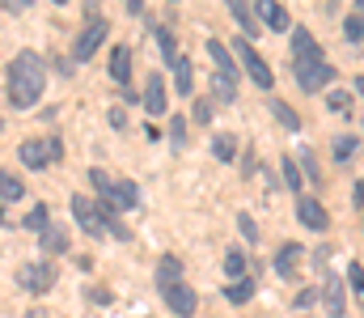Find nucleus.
I'll return each instance as SVG.
<instances>
[{
    "label": "nucleus",
    "instance_id": "45",
    "mask_svg": "<svg viewBox=\"0 0 364 318\" xmlns=\"http://www.w3.org/2000/svg\"><path fill=\"white\" fill-rule=\"evenodd\" d=\"M356 9H360V13H364V0H356Z\"/></svg>",
    "mask_w": 364,
    "mask_h": 318
},
{
    "label": "nucleus",
    "instance_id": "33",
    "mask_svg": "<svg viewBox=\"0 0 364 318\" xmlns=\"http://www.w3.org/2000/svg\"><path fill=\"white\" fill-rule=\"evenodd\" d=\"M90 183H93V187H97V191H102V200H106V196L114 191V183H110V179H106L102 170H90Z\"/></svg>",
    "mask_w": 364,
    "mask_h": 318
},
{
    "label": "nucleus",
    "instance_id": "43",
    "mask_svg": "<svg viewBox=\"0 0 364 318\" xmlns=\"http://www.w3.org/2000/svg\"><path fill=\"white\" fill-rule=\"evenodd\" d=\"M356 94H364V77H356Z\"/></svg>",
    "mask_w": 364,
    "mask_h": 318
},
{
    "label": "nucleus",
    "instance_id": "8",
    "mask_svg": "<svg viewBox=\"0 0 364 318\" xmlns=\"http://www.w3.org/2000/svg\"><path fill=\"white\" fill-rule=\"evenodd\" d=\"M102 208H106V212H114V208H119V212L140 208V187H136V183H127V179H123V183H114V191L102 200Z\"/></svg>",
    "mask_w": 364,
    "mask_h": 318
},
{
    "label": "nucleus",
    "instance_id": "7",
    "mask_svg": "<svg viewBox=\"0 0 364 318\" xmlns=\"http://www.w3.org/2000/svg\"><path fill=\"white\" fill-rule=\"evenodd\" d=\"M102 43H106V21H102V17H93L90 26L81 30V38L73 43V60H90Z\"/></svg>",
    "mask_w": 364,
    "mask_h": 318
},
{
    "label": "nucleus",
    "instance_id": "49",
    "mask_svg": "<svg viewBox=\"0 0 364 318\" xmlns=\"http://www.w3.org/2000/svg\"><path fill=\"white\" fill-rule=\"evenodd\" d=\"M0 127H4V119H0Z\"/></svg>",
    "mask_w": 364,
    "mask_h": 318
},
{
    "label": "nucleus",
    "instance_id": "26",
    "mask_svg": "<svg viewBox=\"0 0 364 318\" xmlns=\"http://www.w3.org/2000/svg\"><path fill=\"white\" fill-rule=\"evenodd\" d=\"M225 297H229L233 306H246V302L255 297V280H250V276H246V280H233V285L225 289Z\"/></svg>",
    "mask_w": 364,
    "mask_h": 318
},
{
    "label": "nucleus",
    "instance_id": "46",
    "mask_svg": "<svg viewBox=\"0 0 364 318\" xmlns=\"http://www.w3.org/2000/svg\"><path fill=\"white\" fill-rule=\"evenodd\" d=\"M26 318H43V314H34V310H30V314H26Z\"/></svg>",
    "mask_w": 364,
    "mask_h": 318
},
{
    "label": "nucleus",
    "instance_id": "30",
    "mask_svg": "<svg viewBox=\"0 0 364 318\" xmlns=\"http://www.w3.org/2000/svg\"><path fill=\"white\" fill-rule=\"evenodd\" d=\"M343 34H348L352 43H360V38H364V17H360V13H352V17L343 21Z\"/></svg>",
    "mask_w": 364,
    "mask_h": 318
},
{
    "label": "nucleus",
    "instance_id": "44",
    "mask_svg": "<svg viewBox=\"0 0 364 318\" xmlns=\"http://www.w3.org/2000/svg\"><path fill=\"white\" fill-rule=\"evenodd\" d=\"M0 9H13V0H0Z\"/></svg>",
    "mask_w": 364,
    "mask_h": 318
},
{
    "label": "nucleus",
    "instance_id": "16",
    "mask_svg": "<svg viewBox=\"0 0 364 318\" xmlns=\"http://www.w3.org/2000/svg\"><path fill=\"white\" fill-rule=\"evenodd\" d=\"M343 297H348L343 293V280L331 272L326 276V318H343Z\"/></svg>",
    "mask_w": 364,
    "mask_h": 318
},
{
    "label": "nucleus",
    "instance_id": "25",
    "mask_svg": "<svg viewBox=\"0 0 364 318\" xmlns=\"http://www.w3.org/2000/svg\"><path fill=\"white\" fill-rule=\"evenodd\" d=\"M233 153H237V140H233L229 132L212 136V157H216V161H233Z\"/></svg>",
    "mask_w": 364,
    "mask_h": 318
},
{
    "label": "nucleus",
    "instance_id": "23",
    "mask_svg": "<svg viewBox=\"0 0 364 318\" xmlns=\"http://www.w3.org/2000/svg\"><path fill=\"white\" fill-rule=\"evenodd\" d=\"M267 106H272V115L279 119V123H284V127H288V132H301V115H296V110H292L288 102H279V98H272Z\"/></svg>",
    "mask_w": 364,
    "mask_h": 318
},
{
    "label": "nucleus",
    "instance_id": "10",
    "mask_svg": "<svg viewBox=\"0 0 364 318\" xmlns=\"http://www.w3.org/2000/svg\"><path fill=\"white\" fill-rule=\"evenodd\" d=\"M255 17H259V26H263V30H292L288 9H284V4H275V0H259V4H255Z\"/></svg>",
    "mask_w": 364,
    "mask_h": 318
},
{
    "label": "nucleus",
    "instance_id": "9",
    "mask_svg": "<svg viewBox=\"0 0 364 318\" xmlns=\"http://www.w3.org/2000/svg\"><path fill=\"white\" fill-rule=\"evenodd\" d=\"M296 216H301V225L305 229H331V216H326V208L314 200V196H296Z\"/></svg>",
    "mask_w": 364,
    "mask_h": 318
},
{
    "label": "nucleus",
    "instance_id": "29",
    "mask_svg": "<svg viewBox=\"0 0 364 318\" xmlns=\"http://www.w3.org/2000/svg\"><path fill=\"white\" fill-rule=\"evenodd\" d=\"M225 272H229L233 280H246V259H242V250H229V259H225Z\"/></svg>",
    "mask_w": 364,
    "mask_h": 318
},
{
    "label": "nucleus",
    "instance_id": "12",
    "mask_svg": "<svg viewBox=\"0 0 364 318\" xmlns=\"http://www.w3.org/2000/svg\"><path fill=\"white\" fill-rule=\"evenodd\" d=\"M166 106H170V98H166V81L153 73V77L144 81V110H149V115H166Z\"/></svg>",
    "mask_w": 364,
    "mask_h": 318
},
{
    "label": "nucleus",
    "instance_id": "47",
    "mask_svg": "<svg viewBox=\"0 0 364 318\" xmlns=\"http://www.w3.org/2000/svg\"><path fill=\"white\" fill-rule=\"evenodd\" d=\"M17 4H30V0H17Z\"/></svg>",
    "mask_w": 364,
    "mask_h": 318
},
{
    "label": "nucleus",
    "instance_id": "27",
    "mask_svg": "<svg viewBox=\"0 0 364 318\" xmlns=\"http://www.w3.org/2000/svg\"><path fill=\"white\" fill-rule=\"evenodd\" d=\"M47 221H51V216H47V204H38V208L26 212V221H21V225H26V229H34V233H43V229H47Z\"/></svg>",
    "mask_w": 364,
    "mask_h": 318
},
{
    "label": "nucleus",
    "instance_id": "11",
    "mask_svg": "<svg viewBox=\"0 0 364 318\" xmlns=\"http://www.w3.org/2000/svg\"><path fill=\"white\" fill-rule=\"evenodd\" d=\"M161 293H166V306H170L178 318L195 314V289H186L182 280H178V285H170V289H161Z\"/></svg>",
    "mask_w": 364,
    "mask_h": 318
},
{
    "label": "nucleus",
    "instance_id": "48",
    "mask_svg": "<svg viewBox=\"0 0 364 318\" xmlns=\"http://www.w3.org/2000/svg\"><path fill=\"white\" fill-rule=\"evenodd\" d=\"M55 4H68V0H55Z\"/></svg>",
    "mask_w": 364,
    "mask_h": 318
},
{
    "label": "nucleus",
    "instance_id": "34",
    "mask_svg": "<svg viewBox=\"0 0 364 318\" xmlns=\"http://www.w3.org/2000/svg\"><path fill=\"white\" fill-rule=\"evenodd\" d=\"M352 153H356V140H352V136H339V140H335V157L343 161V157H352Z\"/></svg>",
    "mask_w": 364,
    "mask_h": 318
},
{
    "label": "nucleus",
    "instance_id": "35",
    "mask_svg": "<svg viewBox=\"0 0 364 318\" xmlns=\"http://www.w3.org/2000/svg\"><path fill=\"white\" fill-rule=\"evenodd\" d=\"M326 106H331V110H339V115H348V110H352V94H331Z\"/></svg>",
    "mask_w": 364,
    "mask_h": 318
},
{
    "label": "nucleus",
    "instance_id": "38",
    "mask_svg": "<svg viewBox=\"0 0 364 318\" xmlns=\"http://www.w3.org/2000/svg\"><path fill=\"white\" fill-rule=\"evenodd\" d=\"M90 302L93 306H110V293L106 289H90Z\"/></svg>",
    "mask_w": 364,
    "mask_h": 318
},
{
    "label": "nucleus",
    "instance_id": "21",
    "mask_svg": "<svg viewBox=\"0 0 364 318\" xmlns=\"http://www.w3.org/2000/svg\"><path fill=\"white\" fill-rule=\"evenodd\" d=\"M178 280H182V263L174 259V255H170V259H161V263H157V285H161V289H170V285H178Z\"/></svg>",
    "mask_w": 364,
    "mask_h": 318
},
{
    "label": "nucleus",
    "instance_id": "40",
    "mask_svg": "<svg viewBox=\"0 0 364 318\" xmlns=\"http://www.w3.org/2000/svg\"><path fill=\"white\" fill-rule=\"evenodd\" d=\"M170 136H174V144L186 140V119H174V132H170Z\"/></svg>",
    "mask_w": 364,
    "mask_h": 318
},
{
    "label": "nucleus",
    "instance_id": "36",
    "mask_svg": "<svg viewBox=\"0 0 364 318\" xmlns=\"http://www.w3.org/2000/svg\"><path fill=\"white\" fill-rule=\"evenodd\" d=\"M195 123H212V102H208V98L195 102Z\"/></svg>",
    "mask_w": 364,
    "mask_h": 318
},
{
    "label": "nucleus",
    "instance_id": "6",
    "mask_svg": "<svg viewBox=\"0 0 364 318\" xmlns=\"http://www.w3.org/2000/svg\"><path fill=\"white\" fill-rule=\"evenodd\" d=\"M17 280H21L26 293H47L55 285V267L51 263H21L17 267Z\"/></svg>",
    "mask_w": 364,
    "mask_h": 318
},
{
    "label": "nucleus",
    "instance_id": "41",
    "mask_svg": "<svg viewBox=\"0 0 364 318\" xmlns=\"http://www.w3.org/2000/svg\"><path fill=\"white\" fill-rule=\"evenodd\" d=\"M127 13H144V0H127Z\"/></svg>",
    "mask_w": 364,
    "mask_h": 318
},
{
    "label": "nucleus",
    "instance_id": "39",
    "mask_svg": "<svg viewBox=\"0 0 364 318\" xmlns=\"http://www.w3.org/2000/svg\"><path fill=\"white\" fill-rule=\"evenodd\" d=\"M314 297H318L314 289H305V293H296V310H305V306H314Z\"/></svg>",
    "mask_w": 364,
    "mask_h": 318
},
{
    "label": "nucleus",
    "instance_id": "18",
    "mask_svg": "<svg viewBox=\"0 0 364 318\" xmlns=\"http://www.w3.org/2000/svg\"><path fill=\"white\" fill-rule=\"evenodd\" d=\"M110 77H114L119 85L132 81V47H114V51H110Z\"/></svg>",
    "mask_w": 364,
    "mask_h": 318
},
{
    "label": "nucleus",
    "instance_id": "14",
    "mask_svg": "<svg viewBox=\"0 0 364 318\" xmlns=\"http://www.w3.org/2000/svg\"><path fill=\"white\" fill-rule=\"evenodd\" d=\"M229 13L237 17V26H242V34L246 38H255L263 26H259V17H255V9H250V0H229Z\"/></svg>",
    "mask_w": 364,
    "mask_h": 318
},
{
    "label": "nucleus",
    "instance_id": "19",
    "mask_svg": "<svg viewBox=\"0 0 364 318\" xmlns=\"http://www.w3.org/2000/svg\"><path fill=\"white\" fill-rule=\"evenodd\" d=\"M38 238H43V250H47V255H64V250H68V233L55 229V225H47Z\"/></svg>",
    "mask_w": 364,
    "mask_h": 318
},
{
    "label": "nucleus",
    "instance_id": "13",
    "mask_svg": "<svg viewBox=\"0 0 364 318\" xmlns=\"http://www.w3.org/2000/svg\"><path fill=\"white\" fill-rule=\"evenodd\" d=\"M292 55H296V60H322V47H318V38H314L305 26L292 30Z\"/></svg>",
    "mask_w": 364,
    "mask_h": 318
},
{
    "label": "nucleus",
    "instance_id": "15",
    "mask_svg": "<svg viewBox=\"0 0 364 318\" xmlns=\"http://www.w3.org/2000/svg\"><path fill=\"white\" fill-rule=\"evenodd\" d=\"M170 68H174V90H178V98H191V90H195V68H191V60L178 55Z\"/></svg>",
    "mask_w": 364,
    "mask_h": 318
},
{
    "label": "nucleus",
    "instance_id": "1",
    "mask_svg": "<svg viewBox=\"0 0 364 318\" xmlns=\"http://www.w3.org/2000/svg\"><path fill=\"white\" fill-rule=\"evenodd\" d=\"M43 85H47L43 60L34 51H17L13 64H9V102L17 106V110H30L43 98Z\"/></svg>",
    "mask_w": 364,
    "mask_h": 318
},
{
    "label": "nucleus",
    "instance_id": "42",
    "mask_svg": "<svg viewBox=\"0 0 364 318\" xmlns=\"http://www.w3.org/2000/svg\"><path fill=\"white\" fill-rule=\"evenodd\" d=\"M352 200H356V204H364V179L356 183V196H352Z\"/></svg>",
    "mask_w": 364,
    "mask_h": 318
},
{
    "label": "nucleus",
    "instance_id": "17",
    "mask_svg": "<svg viewBox=\"0 0 364 318\" xmlns=\"http://www.w3.org/2000/svg\"><path fill=\"white\" fill-rule=\"evenodd\" d=\"M208 60H216V73H225V77L237 73V60L229 55V47H225L220 38H208Z\"/></svg>",
    "mask_w": 364,
    "mask_h": 318
},
{
    "label": "nucleus",
    "instance_id": "32",
    "mask_svg": "<svg viewBox=\"0 0 364 318\" xmlns=\"http://www.w3.org/2000/svg\"><path fill=\"white\" fill-rule=\"evenodd\" d=\"M284 183H288V191H301V166L296 161H284Z\"/></svg>",
    "mask_w": 364,
    "mask_h": 318
},
{
    "label": "nucleus",
    "instance_id": "37",
    "mask_svg": "<svg viewBox=\"0 0 364 318\" xmlns=\"http://www.w3.org/2000/svg\"><path fill=\"white\" fill-rule=\"evenodd\" d=\"M237 225H242V233H246V242H259V229H255V221H250L246 212L237 216Z\"/></svg>",
    "mask_w": 364,
    "mask_h": 318
},
{
    "label": "nucleus",
    "instance_id": "20",
    "mask_svg": "<svg viewBox=\"0 0 364 318\" xmlns=\"http://www.w3.org/2000/svg\"><path fill=\"white\" fill-rule=\"evenodd\" d=\"M0 196H4V204H17V200H26V187H21V179H17V174H9V170H0Z\"/></svg>",
    "mask_w": 364,
    "mask_h": 318
},
{
    "label": "nucleus",
    "instance_id": "5",
    "mask_svg": "<svg viewBox=\"0 0 364 318\" xmlns=\"http://www.w3.org/2000/svg\"><path fill=\"white\" fill-rule=\"evenodd\" d=\"M237 60L246 64V73H250V81H255L259 90H272V68H267V60L250 47V38H237Z\"/></svg>",
    "mask_w": 364,
    "mask_h": 318
},
{
    "label": "nucleus",
    "instance_id": "31",
    "mask_svg": "<svg viewBox=\"0 0 364 318\" xmlns=\"http://www.w3.org/2000/svg\"><path fill=\"white\" fill-rule=\"evenodd\" d=\"M348 285H352L356 297H364V267L360 263H348Z\"/></svg>",
    "mask_w": 364,
    "mask_h": 318
},
{
    "label": "nucleus",
    "instance_id": "24",
    "mask_svg": "<svg viewBox=\"0 0 364 318\" xmlns=\"http://www.w3.org/2000/svg\"><path fill=\"white\" fill-rule=\"evenodd\" d=\"M212 94H216V102H233V98H237V81L225 77V73H216V77H212Z\"/></svg>",
    "mask_w": 364,
    "mask_h": 318
},
{
    "label": "nucleus",
    "instance_id": "2",
    "mask_svg": "<svg viewBox=\"0 0 364 318\" xmlns=\"http://www.w3.org/2000/svg\"><path fill=\"white\" fill-rule=\"evenodd\" d=\"M17 157H21L30 170H47V166H55V161L64 157V144H60V136H47V140H21Z\"/></svg>",
    "mask_w": 364,
    "mask_h": 318
},
{
    "label": "nucleus",
    "instance_id": "22",
    "mask_svg": "<svg viewBox=\"0 0 364 318\" xmlns=\"http://www.w3.org/2000/svg\"><path fill=\"white\" fill-rule=\"evenodd\" d=\"M296 259H301V246L288 242V246L275 255V272H279V276H292V272H296Z\"/></svg>",
    "mask_w": 364,
    "mask_h": 318
},
{
    "label": "nucleus",
    "instance_id": "3",
    "mask_svg": "<svg viewBox=\"0 0 364 318\" xmlns=\"http://www.w3.org/2000/svg\"><path fill=\"white\" fill-rule=\"evenodd\" d=\"M331 81H335V64H326V60H296V85L305 94H318Z\"/></svg>",
    "mask_w": 364,
    "mask_h": 318
},
{
    "label": "nucleus",
    "instance_id": "28",
    "mask_svg": "<svg viewBox=\"0 0 364 318\" xmlns=\"http://www.w3.org/2000/svg\"><path fill=\"white\" fill-rule=\"evenodd\" d=\"M157 30V43H161V51H166V60L174 64L178 60V47H174V34H170V26H153Z\"/></svg>",
    "mask_w": 364,
    "mask_h": 318
},
{
    "label": "nucleus",
    "instance_id": "4",
    "mask_svg": "<svg viewBox=\"0 0 364 318\" xmlns=\"http://www.w3.org/2000/svg\"><path fill=\"white\" fill-rule=\"evenodd\" d=\"M73 216H77V225L90 238H106V212H102V204H93L85 196H73Z\"/></svg>",
    "mask_w": 364,
    "mask_h": 318
}]
</instances>
